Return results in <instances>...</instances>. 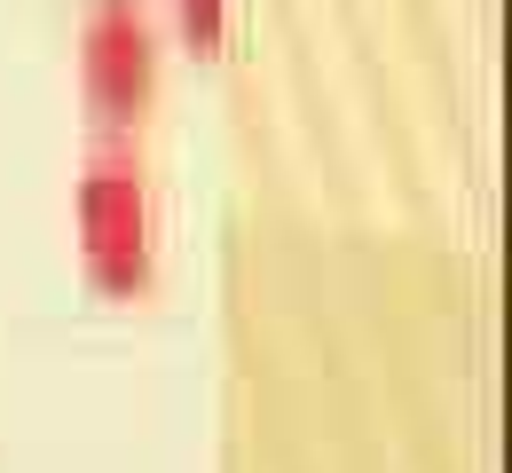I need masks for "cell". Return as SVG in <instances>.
I'll list each match as a JSON object with an SVG mask.
<instances>
[{
	"label": "cell",
	"instance_id": "obj_2",
	"mask_svg": "<svg viewBox=\"0 0 512 473\" xmlns=\"http://www.w3.org/2000/svg\"><path fill=\"white\" fill-rule=\"evenodd\" d=\"M79 87L103 119H134L158 87V16L142 0H87L79 16Z\"/></svg>",
	"mask_w": 512,
	"mask_h": 473
},
{
	"label": "cell",
	"instance_id": "obj_3",
	"mask_svg": "<svg viewBox=\"0 0 512 473\" xmlns=\"http://www.w3.org/2000/svg\"><path fill=\"white\" fill-rule=\"evenodd\" d=\"M174 24L190 32L197 48H213V40L229 32V0H174Z\"/></svg>",
	"mask_w": 512,
	"mask_h": 473
},
{
	"label": "cell",
	"instance_id": "obj_1",
	"mask_svg": "<svg viewBox=\"0 0 512 473\" xmlns=\"http://www.w3.org/2000/svg\"><path fill=\"white\" fill-rule=\"evenodd\" d=\"M71 229H79V261L103 292H142L158 269V205L150 182L127 150H103L87 158L79 174V198H71Z\"/></svg>",
	"mask_w": 512,
	"mask_h": 473
}]
</instances>
